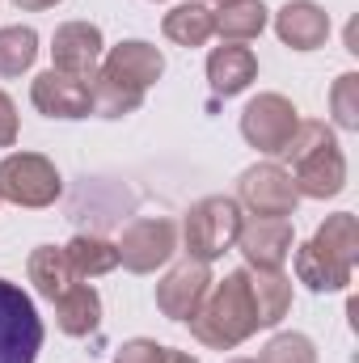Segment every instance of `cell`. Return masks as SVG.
<instances>
[{
  "label": "cell",
  "instance_id": "obj_26",
  "mask_svg": "<svg viewBox=\"0 0 359 363\" xmlns=\"http://www.w3.org/2000/svg\"><path fill=\"white\" fill-rule=\"evenodd\" d=\"M330 114L343 131H359V72H343L330 89Z\"/></svg>",
  "mask_w": 359,
  "mask_h": 363
},
{
  "label": "cell",
  "instance_id": "obj_25",
  "mask_svg": "<svg viewBox=\"0 0 359 363\" xmlns=\"http://www.w3.org/2000/svg\"><path fill=\"white\" fill-rule=\"evenodd\" d=\"M38 60V34L30 26H4L0 30V77H21Z\"/></svg>",
  "mask_w": 359,
  "mask_h": 363
},
{
  "label": "cell",
  "instance_id": "obj_28",
  "mask_svg": "<svg viewBox=\"0 0 359 363\" xmlns=\"http://www.w3.org/2000/svg\"><path fill=\"white\" fill-rule=\"evenodd\" d=\"M114 363H199V359H190L186 351H170L153 338H131L114 351Z\"/></svg>",
  "mask_w": 359,
  "mask_h": 363
},
{
  "label": "cell",
  "instance_id": "obj_13",
  "mask_svg": "<svg viewBox=\"0 0 359 363\" xmlns=\"http://www.w3.org/2000/svg\"><path fill=\"white\" fill-rule=\"evenodd\" d=\"M275 34L292 51H317L330 38V13L313 0H287L275 13Z\"/></svg>",
  "mask_w": 359,
  "mask_h": 363
},
{
  "label": "cell",
  "instance_id": "obj_12",
  "mask_svg": "<svg viewBox=\"0 0 359 363\" xmlns=\"http://www.w3.org/2000/svg\"><path fill=\"white\" fill-rule=\"evenodd\" d=\"M292 169H296L292 182H296L300 199H334L347 186V157H343L338 140L326 144V148H317V152H309V157H300Z\"/></svg>",
  "mask_w": 359,
  "mask_h": 363
},
{
  "label": "cell",
  "instance_id": "obj_19",
  "mask_svg": "<svg viewBox=\"0 0 359 363\" xmlns=\"http://www.w3.org/2000/svg\"><path fill=\"white\" fill-rule=\"evenodd\" d=\"M26 271H30V283L38 287V296H47V300H60V296L77 283L68 254H64V250H55V245H38V250L30 254Z\"/></svg>",
  "mask_w": 359,
  "mask_h": 363
},
{
  "label": "cell",
  "instance_id": "obj_20",
  "mask_svg": "<svg viewBox=\"0 0 359 363\" xmlns=\"http://www.w3.org/2000/svg\"><path fill=\"white\" fill-rule=\"evenodd\" d=\"M313 245L334 258L338 267H355L359 262V220L351 211H338V216H326V224L313 233Z\"/></svg>",
  "mask_w": 359,
  "mask_h": 363
},
{
  "label": "cell",
  "instance_id": "obj_33",
  "mask_svg": "<svg viewBox=\"0 0 359 363\" xmlns=\"http://www.w3.org/2000/svg\"><path fill=\"white\" fill-rule=\"evenodd\" d=\"M0 203H4V199H0Z\"/></svg>",
  "mask_w": 359,
  "mask_h": 363
},
{
  "label": "cell",
  "instance_id": "obj_10",
  "mask_svg": "<svg viewBox=\"0 0 359 363\" xmlns=\"http://www.w3.org/2000/svg\"><path fill=\"white\" fill-rule=\"evenodd\" d=\"M30 101H34V110L47 114V118H89L93 114L89 81H85V77H72V72H60V68L34 77Z\"/></svg>",
  "mask_w": 359,
  "mask_h": 363
},
{
  "label": "cell",
  "instance_id": "obj_9",
  "mask_svg": "<svg viewBox=\"0 0 359 363\" xmlns=\"http://www.w3.org/2000/svg\"><path fill=\"white\" fill-rule=\"evenodd\" d=\"M292 245H296L292 220H267V216H250V220H241L237 250L245 254V262H250L254 271H283Z\"/></svg>",
  "mask_w": 359,
  "mask_h": 363
},
{
  "label": "cell",
  "instance_id": "obj_32",
  "mask_svg": "<svg viewBox=\"0 0 359 363\" xmlns=\"http://www.w3.org/2000/svg\"><path fill=\"white\" fill-rule=\"evenodd\" d=\"M228 363H254V359H228Z\"/></svg>",
  "mask_w": 359,
  "mask_h": 363
},
{
  "label": "cell",
  "instance_id": "obj_3",
  "mask_svg": "<svg viewBox=\"0 0 359 363\" xmlns=\"http://www.w3.org/2000/svg\"><path fill=\"white\" fill-rule=\"evenodd\" d=\"M43 351V321L34 313V300L0 279V363H34Z\"/></svg>",
  "mask_w": 359,
  "mask_h": 363
},
{
  "label": "cell",
  "instance_id": "obj_30",
  "mask_svg": "<svg viewBox=\"0 0 359 363\" xmlns=\"http://www.w3.org/2000/svg\"><path fill=\"white\" fill-rule=\"evenodd\" d=\"M13 144H17V106L0 89V148H13Z\"/></svg>",
  "mask_w": 359,
  "mask_h": 363
},
{
  "label": "cell",
  "instance_id": "obj_1",
  "mask_svg": "<svg viewBox=\"0 0 359 363\" xmlns=\"http://www.w3.org/2000/svg\"><path fill=\"white\" fill-rule=\"evenodd\" d=\"M190 334L211 351H233L250 334H258V308H254L245 271H228L224 279H211L203 304L190 317Z\"/></svg>",
  "mask_w": 359,
  "mask_h": 363
},
{
  "label": "cell",
  "instance_id": "obj_34",
  "mask_svg": "<svg viewBox=\"0 0 359 363\" xmlns=\"http://www.w3.org/2000/svg\"><path fill=\"white\" fill-rule=\"evenodd\" d=\"M220 4H224V0H220Z\"/></svg>",
  "mask_w": 359,
  "mask_h": 363
},
{
  "label": "cell",
  "instance_id": "obj_11",
  "mask_svg": "<svg viewBox=\"0 0 359 363\" xmlns=\"http://www.w3.org/2000/svg\"><path fill=\"white\" fill-rule=\"evenodd\" d=\"M101 30L93 21H64L51 38V60L60 72H72V77H85L89 81L101 64Z\"/></svg>",
  "mask_w": 359,
  "mask_h": 363
},
{
  "label": "cell",
  "instance_id": "obj_18",
  "mask_svg": "<svg viewBox=\"0 0 359 363\" xmlns=\"http://www.w3.org/2000/svg\"><path fill=\"white\" fill-rule=\"evenodd\" d=\"M161 30H165V38L178 43V47H203V43L216 34V13H211L203 0H190V4H178V9L165 13Z\"/></svg>",
  "mask_w": 359,
  "mask_h": 363
},
{
  "label": "cell",
  "instance_id": "obj_17",
  "mask_svg": "<svg viewBox=\"0 0 359 363\" xmlns=\"http://www.w3.org/2000/svg\"><path fill=\"white\" fill-rule=\"evenodd\" d=\"M250 279V296H254V308H258V330H270L287 317L292 308V279L283 271H245Z\"/></svg>",
  "mask_w": 359,
  "mask_h": 363
},
{
  "label": "cell",
  "instance_id": "obj_8",
  "mask_svg": "<svg viewBox=\"0 0 359 363\" xmlns=\"http://www.w3.org/2000/svg\"><path fill=\"white\" fill-rule=\"evenodd\" d=\"M207 287H211V262L182 258L178 267H170V274L157 283V308L170 321H190L194 308L203 304Z\"/></svg>",
  "mask_w": 359,
  "mask_h": 363
},
{
  "label": "cell",
  "instance_id": "obj_29",
  "mask_svg": "<svg viewBox=\"0 0 359 363\" xmlns=\"http://www.w3.org/2000/svg\"><path fill=\"white\" fill-rule=\"evenodd\" d=\"M326 144H334V131H330L326 123H313V118H309V123H296V131H292V140L283 144L279 157L296 165L300 157H309V152H317V148H326Z\"/></svg>",
  "mask_w": 359,
  "mask_h": 363
},
{
  "label": "cell",
  "instance_id": "obj_14",
  "mask_svg": "<svg viewBox=\"0 0 359 363\" xmlns=\"http://www.w3.org/2000/svg\"><path fill=\"white\" fill-rule=\"evenodd\" d=\"M101 68H106L110 77L136 85V89H148V85L161 81V72H165V55H161L153 43H144V38H127V43L110 47V55H106Z\"/></svg>",
  "mask_w": 359,
  "mask_h": 363
},
{
  "label": "cell",
  "instance_id": "obj_2",
  "mask_svg": "<svg viewBox=\"0 0 359 363\" xmlns=\"http://www.w3.org/2000/svg\"><path fill=\"white\" fill-rule=\"evenodd\" d=\"M241 203L228 199V194H207L199 199L190 211H186V224H182V237H186V258H199V262H216L220 254H228L237 245V233H241Z\"/></svg>",
  "mask_w": 359,
  "mask_h": 363
},
{
  "label": "cell",
  "instance_id": "obj_4",
  "mask_svg": "<svg viewBox=\"0 0 359 363\" xmlns=\"http://www.w3.org/2000/svg\"><path fill=\"white\" fill-rule=\"evenodd\" d=\"M60 190H64L60 169L43 152H13L0 161V199L17 207H51Z\"/></svg>",
  "mask_w": 359,
  "mask_h": 363
},
{
  "label": "cell",
  "instance_id": "obj_22",
  "mask_svg": "<svg viewBox=\"0 0 359 363\" xmlns=\"http://www.w3.org/2000/svg\"><path fill=\"white\" fill-rule=\"evenodd\" d=\"M267 30V4L263 0H224L216 9V34L228 43H250Z\"/></svg>",
  "mask_w": 359,
  "mask_h": 363
},
{
  "label": "cell",
  "instance_id": "obj_5",
  "mask_svg": "<svg viewBox=\"0 0 359 363\" xmlns=\"http://www.w3.org/2000/svg\"><path fill=\"white\" fill-rule=\"evenodd\" d=\"M296 123H300V114H296V106L283 93H258L241 110V135H245V144L258 148V152H267V157L283 152V144L292 140Z\"/></svg>",
  "mask_w": 359,
  "mask_h": 363
},
{
  "label": "cell",
  "instance_id": "obj_24",
  "mask_svg": "<svg viewBox=\"0 0 359 363\" xmlns=\"http://www.w3.org/2000/svg\"><path fill=\"white\" fill-rule=\"evenodd\" d=\"M64 254H68L77 279H97V274H110L118 267V250L101 237H72L64 245Z\"/></svg>",
  "mask_w": 359,
  "mask_h": 363
},
{
  "label": "cell",
  "instance_id": "obj_23",
  "mask_svg": "<svg viewBox=\"0 0 359 363\" xmlns=\"http://www.w3.org/2000/svg\"><path fill=\"white\" fill-rule=\"evenodd\" d=\"M296 279L309 291H343L351 283V267H338L334 258H326L313 241L296 250Z\"/></svg>",
  "mask_w": 359,
  "mask_h": 363
},
{
  "label": "cell",
  "instance_id": "obj_6",
  "mask_svg": "<svg viewBox=\"0 0 359 363\" xmlns=\"http://www.w3.org/2000/svg\"><path fill=\"white\" fill-rule=\"evenodd\" d=\"M237 203L250 207L254 216H267V220H287L300 203L296 194V182L283 165H250L241 182H237Z\"/></svg>",
  "mask_w": 359,
  "mask_h": 363
},
{
  "label": "cell",
  "instance_id": "obj_21",
  "mask_svg": "<svg viewBox=\"0 0 359 363\" xmlns=\"http://www.w3.org/2000/svg\"><path fill=\"white\" fill-rule=\"evenodd\" d=\"M89 93H93V114H101V118H123V114H136L144 106V89L110 77L106 68H97L89 77Z\"/></svg>",
  "mask_w": 359,
  "mask_h": 363
},
{
  "label": "cell",
  "instance_id": "obj_27",
  "mask_svg": "<svg viewBox=\"0 0 359 363\" xmlns=\"http://www.w3.org/2000/svg\"><path fill=\"white\" fill-rule=\"evenodd\" d=\"M258 363H317V347L304 334H275L263 347Z\"/></svg>",
  "mask_w": 359,
  "mask_h": 363
},
{
  "label": "cell",
  "instance_id": "obj_15",
  "mask_svg": "<svg viewBox=\"0 0 359 363\" xmlns=\"http://www.w3.org/2000/svg\"><path fill=\"white\" fill-rule=\"evenodd\" d=\"M258 77V55L241 43H224L207 55V81H211V93L216 97H237L254 85Z\"/></svg>",
  "mask_w": 359,
  "mask_h": 363
},
{
  "label": "cell",
  "instance_id": "obj_31",
  "mask_svg": "<svg viewBox=\"0 0 359 363\" xmlns=\"http://www.w3.org/2000/svg\"><path fill=\"white\" fill-rule=\"evenodd\" d=\"M17 9H26V13H43V9H55L60 0H13Z\"/></svg>",
  "mask_w": 359,
  "mask_h": 363
},
{
  "label": "cell",
  "instance_id": "obj_7",
  "mask_svg": "<svg viewBox=\"0 0 359 363\" xmlns=\"http://www.w3.org/2000/svg\"><path fill=\"white\" fill-rule=\"evenodd\" d=\"M118 262L127 267V271L136 274H153L157 267H165L170 258H174V250H178V228H174V220H136V224H127L123 228V237H118Z\"/></svg>",
  "mask_w": 359,
  "mask_h": 363
},
{
  "label": "cell",
  "instance_id": "obj_16",
  "mask_svg": "<svg viewBox=\"0 0 359 363\" xmlns=\"http://www.w3.org/2000/svg\"><path fill=\"white\" fill-rule=\"evenodd\" d=\"M55 304V325L68 334V338H85L101 325V296L93 291L89 283H72Z\"/></svg>",
  "mask_w": 359,
  "mask_h": 363
}]
</instances>
